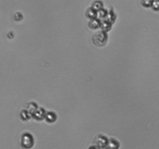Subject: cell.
<instances>
[{
	"mask_svg": "<svg viewBox=\"0 0 159 149\" xmlns=\"http://www.w3.org/2000/svg\"><path fill=\"white\" fill-rule=\"evenodd\" d=\"M101 22H102V21L99 20L98 18L90 20L89 23H88V27L91 30H98V29L100 28Z\"/></svg>",
	"mask_w": 159,
	"mask_h": 149,
	"instance_id": "8992f818",
	"label": "cell"
},
{
	"mask_svg": "<svg viewBox=\"0 0 159 149\" xmlns=\"http://www.w3.org/2000/svg\"><path fill=\"white\" fill-rule=\"evenodd\" d=\"M108 138L103 134H99L94 139V144L98 148H106L108 145Z\"/></svg>",
	"mask_w": 159,
	"mask_h": 149,
	"instance_id": "3957f363",
	"label": "cell"
},
{
	"mask_svg": "<svg viewBox=\"0 0 159 149\" xmlns=\"http://www.w3.org/2000/svg\"><path fill=\"white\" fill-rule=\"evenodd\" d=\"M103 7H104L103 2H102L101 0H96V1H94V2L91 4V7H92L93 9H94L96 11L102 9L103 8Z\"/></svg>",
	"mask_w": 159,
	"mask_h": 149,
	"instance_id": "5bb4252c",
	"label": "cell"
},
{
	"mask_svg": "<svg viewBox=\"0 0 159 149\" xmlns=\"http://www.w3.org/2000/svg\"><path fill=\"white\" fill-rule=\"evenodd\" d=\"M44 119L48 123H55L57 120V115H56V113L55 112L48 111L45 113V116Z\"/></svg>",
	"mask_w": 159,
	"mask_h": 149,
	"instance_id": "5b68a950",
	"label": "cell"
},
{
	"mask_svg": "<svg viewBox=\"0 0 159 149\" xmlns=\"http://www.w3.org/2000/svg\"><path fill=\"white\" fill-rule=\"evenodd\" d=\"M85 16L88 19L92 20L97 18V11L92 7H89L87 9L86 12H85Z\"/></svg>",
	"mask_w": 159,
	"mask_h": 149,
	"instance_id": "52a82bcc",
	"label": "cell"
},
{
	"mask_svg": "<svg viewBox=\"0 0 159 149\" xmlns=\"http://www.w3.org/2000/svg\"><path fill=\"white\" fill-rule=\"evenodd\" d=\"M107 13H108V10L104 8L101 9L97 11V18H98L101 21H103L106 18Z\"/></svg>",
	"mask_w": 159,
	"mask_h": 149,
	"instance_id": "4fadbf2b",
	"label": "cell"
},
{
	"mask_svg": "<svg viewBox=\"0 0 159 149\" xmlns=\"http://www.w3.org/2000/svg\"><path fill=\"white\" fill-rule=\"evenodd\" d=\"M45 113H46V111L44 108L42 107H38L36 111L34 113V114L32 115V118H33L34 120L36 121H42L44 120L45 116Z\"/></svg>",
	"mask_w": 159,
	"mask_h": 149,
	"instance_id": "277c9868",
	"label": "cell"
},
{
	"mask_svg": "<svg viewBox=\"0 0 159 149\" xmlns=\"http://www.w3.org/2000/svg\"><path fill=\"white\" fill-rule=\"evenodd\" d=\"M24 18V16H23L22 13L20 12H17V13H15L14 15V20L16 21H21Z\"/></svg>",
	"mask_w": 159,
	"mask_h": 149,
	"instance_id": "e0dca14e",
	"label": "cell"
},
{
	"mask_svg": "<svg viewBox=\"0 0 159 149\" xmlns=\"http://www.w3.org/2000/svg\"><path fill=\"white\" fill-rule=\"evenodd\" d=\"M153 2H154V0H141L140 4L144 8H151L153 4Z\"/></svg>",
	"mask_w": 159,
	"mask_h": 149,
	"instance_id": "9a60e30c",
	"label": "cell"
},
{
	"mask_svg": "<svg viewBox=\"0 0 159 149\" xmlns=\"http://www.w3.org/2000/svg\"><path fill=\"white\" fill-rule=\"evenodd\" d=\"M119 142L115 138L111 137L108 139V145H107V148H111V149H116L119 148Z\"/></svg>",
	"mask_w": 159,
	"mask_h": 149,
	"instance_id": "30bf717a",
	"label": "cell"
},
{
	"mask_svg": "<svg viewBox=\"0 0 159 149\" xmlns=\"http://www.w3.org/2000/svg\"><path fill=\"white\" fill-rule=\"evenodd\" d=\"M92 41L94 44L97 47H103L108 42V35L107 32L103 30H99L96 32L92 37Z\"/></svg>",
	"mask_w": 159,
	"mask_h": 149,
	"instance_id": "6da1fadb",
	"label": "cell"
},
{
	"mask_svg": "<svg viewBox=\"0 0 159 149\" xmlns=\"http://www.w3.org/2000/svg\"><path fill=\"white\" fill-rule=\"evenodd\" d=\"M151 8L154 11H159V0H154Z\"/></svg>",
	"mask_w": 159,
	"mask_h": 149,
	"instance_id": "2e32d148",
	"label": "cell"
},
{
	"mask_svg": "<svg viewBox=\"0 0 159 149\" xmlns=\"http://www.w3.org/2000/svg\"><path fill=\"white\" fill-rule=\"evenodd\" d=\"M38 108V104L35 103V102H29V103H27V105H26L25 109H27L32 116Z\"/></svg>",
	"mask_w": 159,
	"mask_h": 149,
	"instance_id": "9c48e42d",
	"label": "cell"
},
{
	"mask_svg": "<svg viewBox=\"0 0 159 149\" xmlns=\"http://www.w3.org/2000/svg\"><path fill=\"white\" fill-rule=\"evenodd\" d=\"M105 20L108 21V22H110L111 24H114L115 21H116V14L115 13V12L113 11L112 10H110L109 11H108L106 18H105Z\"/></svg>",
	"mask_w": 159,
	"mask_h": 149,
	"instance_id": "7c38bea8",
	"label": "cell"
},
{
	"mask_svg": "<svg viewBox=\"0 0 159 149\" xmlns=\"http://www.w3.org/2000/svg\"><path fill=\"white\" fill-rule=\"evenodd\" d=\"M111 26H112V24L108 22L106 20H103V21H102V22H101L100 29L102 30H103V31L108 32L109 30H111Z\"/></svg>",
	"mask_w": 159,
	"mask_h": 149,
	"instance_id": "ba28073f",
	"label": "cell"
},
{
	"mask_svg": "<svg viewBox=\"0 0 159 149\" xmlns=\"http://www.w3.org/2000/svg\"><path fill=\"white\" fill-rule=\"evenodd\" d=\"M21 147L24 148H30L34 144V138L31 133L26 132V133H23L21 136L20 140Z\"/></svg>",
	"mask_w": 159,
	"mask_h": 149,
	"instance_id": "7a4b0ae2",
	"label": "cell"
},
{
	"mask_svg": "<svg viewBox=\"0 0 159 149\" xmlns=\"http://www.w3.org/2000/svg\"><path fill=\"white\" fill-rule=\"evenodd\" d=\"M20 117L21 120L28 121L30 118H32V116L27 109H23L21 110L20 113Z\"/></svg>",
	"mask_w": 159,
	"mask_h": 149,
	"instance_id": "8fae6325",
	"label": "cell"
}]
</instances>
